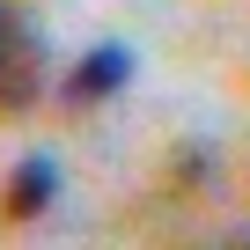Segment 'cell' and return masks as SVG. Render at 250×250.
<instances>
[{"label":"cell","instance_id":"1","mask_svg":"<svg viewBox=\"0 0 250 250\" xmlns=\"http://www.w3.org/2000/svg\"><path fill=\"white\" fill-rule=\"evenodd\" d=\"M44 88H52V52H44L37 22L15 8V0H0V118L37 110Z\"/></svg>","mask_w":250,"mask_h":250},{"label":"cell","instance_id":"2","mask_svg":"<svg viewBox=\"0 0 250 250\" xmlns=\"http://www.w3.org/2000/svg\"><path fill=\"white\" fill-rule=\"evenodd\" d=\"M125 81H133V44H96V52H81V59L66 66L59 103H66V110H96V103H110Z\"/></svg>","mask_w":250,"mask_h":250},{"label":"cell","instance_id":"3","mask_svg":"<svg viewBox=\"0 0 250 250\" xmlns=\"http://www.w3.org/2000/svg\"><path fill=\"white\" fill-rule=\"evenodd\" d=\"M52 199H59V162L52 155H22L15 177H8V191H0V213L8 221H37Z\"/></svg>","mask_w":250,"mask_h":250}]
</instances>
